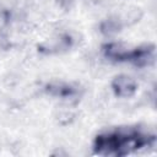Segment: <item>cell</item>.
Here are the masks:
<instances>
[{"instance_id": "obj_1", "label": "cell", "mask_w": 157, "mask_h": 157, "mask_svg": "<svg viewBox=\"0 0 157 157\" xmlns=\"http://www.w3.org/2000/svg\"><path fill=\"white\" fill-rule=\"evenodd\" d=\"M148 142V137L137 131H117L102 135L96 141V150L101 155H123Z\"/></svg>"}, {"instance_id": "obj_2", "label": "cell", "mask_w": 157, "mask_h": 157, "mask_svg": "<svg viewBox=\"0 0 157 157\" xmlns=\"http://www.w3.org/2000/svg\"><path fill=\"white\" fill-rule=\"evenodd\" d=\"M117 92L120 96H130L135 91V85L129 77H119L114 82Z\"/></svg>"}]
</instances>
